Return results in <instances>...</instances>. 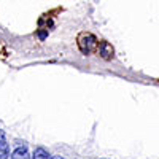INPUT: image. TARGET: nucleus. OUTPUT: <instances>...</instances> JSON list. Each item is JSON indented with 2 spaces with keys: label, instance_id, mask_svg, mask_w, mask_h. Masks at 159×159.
Here are the masks:
<instances>
[{
  "label": "nucleus",
  "instance_id": "f03ea898",
  "mask_svg": "<svg viewBox=\"0 0 159 159\" xmlns=\"http://www.w3.org/2000/svg\"><path fill=\"white\" fill-rule=\"evenodd\" d=\"M11 159H34L27 150V147L25 145H18V147L15 148V151L11 153Z\"/></svg>",
  "mask_w": 159,
  "mask_h": 159
},
{
  "label": "nucleus",
  "instance_id": "0eeeda50",
  "mask_svg": "<svg viewBox=\"0 0 159 159\" xmlns=\"http://www.w3.org/2000/svg\"><path fill=\"white\" fill-rule=\"evenodd\" d=\"M102 159H107V157H102Z\"/></svg>",
  "mask_w": 159,
  "mask_h": 159
},
{
  "label": "nucleus",
  "instance_id": "20e7f679",
  "mask_svg": "<svg viewBox=\"0 0 159 159\" xmlns=\"http://www.w3.org/2000/svg\"><path fill=\"white\" fill-rule=\"evenodd\" d=\"M34 159H52V156L49 154V151L43 147H38L34 150V154H32Z\"/></svg>",
  "mask_w": 159,
  "mask_h": 159
},
{
  "label": "nucleus",
  "instance_id": "423d86ee",
  "mask_svg": "<svg viewBox=\"0 0 159 159\" xmlns=\"http://www.w3.org/2000/svg\"><path fill=\"white\" fill-rule=\"evenodd\" d=\"M0 140H5V132L0 129Z\"/></svg>",
  "mask_w": 159,
  "mask_h": 159
},
{
  "label": "nucleus",
  "instance_id": "7ed1b4c3",
  "mask_svg": "<svg viewBox=\"0 0 159 159\" xmlns=\"http://www.w3.org/2000/svg\"><path fill=\"white\" fill-rule=\"evenodd\" d=\"M99 52L103 59H111L113 57V46L107 42H102L99 45Z\"/></svg>",
  "mask_w": 159,
  "mask_h": 159
},
{
  "label": "nucleus",
  "instance_id": "f257e3e1",
  "mask_svg": "<svg viewBox=\"0 0 159 159\" xmlns=\"http://www.w3.org/2000/svg\"><path fill=\"white\" fill-rule=\"evenodd\" d=\"M78 46H80V49H81L84 54H89V52H92V51L96 49V46H97V38H96L94 35H91V34H84V35L80 37Z\"/></svg>",
  "mask_w": 159,
  "mask_h": 159
},
{
  "label": "nucleus",
  "instance_id": "39448f33",
  "mask_svg": "<svg viewBox=\"0 0 159 159\" xmlns=\"http://www.w3.org/2000/svg\"><path fill=\"white\" fill-rule=\"evenodd\" d=\"M10 156V145L7 140H0V159H8Z\"/></svg>",
  "mask_w": 159,
  "mask_h": 159
}]
</instances>
